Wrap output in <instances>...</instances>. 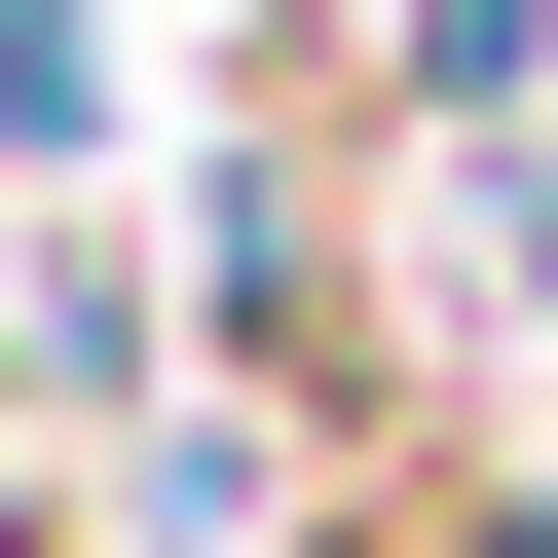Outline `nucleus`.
<instances>
[{"label":"nucleus","instance_id":"f03ea898","mask_svg":"<svg viewBox=\"0 0 558 558\" xmlns=\"http://www.w3.org/2000/svg\"><path fill=\"white\" fill-rule=\"evenodd\" d=\"M0 410H38V336H0Z\"/></svg>","mask_w":558,"mask_h":558},{"label":"nucleus","instance_id":"f257e3e1","mask_svg":"<svg viewBox=\"0 0 558 558\" xmlns=\"http://www.w3.org/2000/svg\"><path fill=\"white\" fill-rule=\"evenodd\" d=\"M112 112H149L112 0H0V186H112Z\"/></svg>","mask_w":558,"mask_h":558}]
</instances>
